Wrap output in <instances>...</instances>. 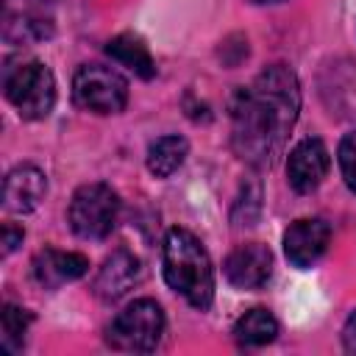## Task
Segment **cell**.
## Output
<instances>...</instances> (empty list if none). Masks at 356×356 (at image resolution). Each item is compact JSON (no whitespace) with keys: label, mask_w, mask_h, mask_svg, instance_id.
I'll return each mask as SVG.
<instances>
[{"label":"cell","mask_w":356,"mask_h":356,"mask_svg":"<svg viewBox=\"0 0 356 356\" xmlns=\"http://www.w3.org/2000/svg\"><path fill=\"white\" fill-rule=\"evenodd\" d=\"M337 161H339V172H342L345 186L356 195V131H350V134H345L339 139Z\"/></svg>","instance_id":"obj_17"},{"label":"cell","mask_w":356,"mask_h":356,"mask_svg":"<svg viewBox=\"0 0 356 356\" xmlns=\"http://www.w3.org/2000/svg\"><path fill=\"white\" fill-rule=\"evenodd\" d=\"M331 245V225L323 217H303L295 220L284 231V256L292 267L306 270L323 259Z\"/></svg>","instance_id":"obj_8"},{"label":"cell","mask_w":356,"mask_h":356,"mask_svg":"<svg viewBox=\"0 0 356 356\" xmlns=\"http://www.w3.org/2000/svg\"><path fill=\"white\" fill-rule=\"evenodd\" d=\"M189 156V142L178 134H167V136H159L156 142H150L147 147V170L150 175L156 178H170Z\"/></svg>","instance_id":"obj_14"},{"label":"cell","mask_w":356,"mask_h":356,"mask_svg":"<svg viewBox=\"0 0 356 356\" xmlns=\"http://www.w3.org/2000/svg\"><path fill=\"white\" fill-rule=\"evenodd\" d=\"M3 89L22 120H44L56 106V78L50 67L36 58L6 67Z\"/></svg>","instance_id":"obj_3"},{"label":"cell","mask_w":356,"mask_h":356,"mask_svg":"<svg viewBox=\"0 0 356 356\" xmlns=\"http://www.w3.org/2000/svg\"><path fill=\"white\" fill-rule=\"evenodd\" d=\"M234 337L239 345H248V348L270 345L278 337V320L267 309H250L236 320Z\"/></svg>","instance_id":"obj_15"},{"label":"cell","mask_w":356,"mask_h":356,"mask_svg":"<svg viewBox=\"0 0 356 356\" xmlns=\"http://www.w3.org/2000/svg\"><path fill=\"white\" fill-rule=\"evenodd\" d=\"M342 348L348 353H356V309L350 312V317L342 325Z\"/></svg>","instance_id":"obj_19"},{"label":"cell","mask_w":356,"mask_h":356,"mask_svg":"<svg viewBox=\"0 0 356 356\" xmlns=\"http://www.w3.org/2000/svg\"><path fill=\"white\" fill-rule=\"evenodd\" d=\"M120 217V195L103 184H83L75 189L70 209H67V222L75 236L81 239H106Z\"/></svg>","instance_id":"obj_5"},{"label":"cell","mask_w":356,"mask_h":356,"mask_svg":"<svg viewBox=\"0 0 356 356\" xmlns=\"http://www.w3.org/2000/svg\"><path fill=\"white\" fill-rule=\"evenodd\" d=\"M139 275H142V264H139V259L131 253V250H125V248H120V250H114L106 261H103V267L97 270V278H95V295L100 298V300H106V303H114V300H120L136 281H139Z\"/></svg>","instance_id":"obj_12"},{"label":"cell","mask_w":356,"mask_h":356,"mask_svg":"<svg viewBox=\"0 0 356 356\" xmlns=\"http://www.w3.org/2000/svg\"><path fill=\"white\" fill-rule=\"evenodd\" d=\"M164 334V312L156 300L139 298L131 300L106 328V342L114 350L125 353H150L161 342Z\"/></svg>","instance_id":"obj_4"},{"label":"cell","mask_w":356,"mask_h":356,"mask_svg":"<svg viewBox=\"0 0 356 356\" xmlns=\"http://www.w3.org/2000/svg\"><path fill=\"white\" fill-rule=\"evenodd\" d=\"M0 234H3V239H0V245H3V256L14 253L17 245H22V239H25V231H22L19 225H14V222H6Z\"/></svg>","instance_id":"obj_18"},{"label":"cell","mask_w":356,"mask_h":356,"mask_svg":"<svg viewBox=\"0 0 356 356\" xmlns=\"http://www.w3.org/2000/svg\"><path fill=\"white\" fill-rule=\"evenodd\" d=\"M106 53H108L117 64H122V67H128L134 75H139L142 81H150V78L156 75V61H153V56H150V47H147L145 39L136 36V33H117L114 39H108Z\"/></svg>","instance_id":"obj_13"},{"label":"cell","mask_w":356,"mask_h":356,"mask_svg":"<svg viewBox=\"0 0 356 356\" xmlns=\"http://www.w3.org/2000/svg\"><path fill=\"white\" fill-rule=\"evenodd\" d=\"M89 273V259L75 250L44 248L33 256V278L44 289H58L70 281H78Z\"/></svg>","instance_id":"obj_11"},{"label":"cell","mask_w":356,"mask_h":356,"mask_svg":"<svg viewBox=\"0 0 356 356\" xmlns=\"http://www.w3.org/2000/svg\"><path fill=\"white\" fill-rule=\"evenodd\" d=\"M72 100L92 114H117L128 103V81L103 64H83L72 75Z\"/></svg>","instance_id":"obj_6"},{"label":"cell","mask_w":356,"mask_h":356,"mask_svg":"<svg viewBox=\"0 0 356 356\" xmlns=\"http://www.w3.org/2000/svg\"><path fill=\"white\" fill-rule=\"evenodd\" d=\"M222 273L239 289H261L273 275V253L261 242H245L225 256Z\"/></svg>","instance_id":"obj_9"},{"label":"cell","mask_w":356,"mask_h":356,"mask_svg":"<svg viewBox=\"0 0 356 356\" xmlns=\"http://www.w3.org/2000/svg\"><path fill=\"white\" fill-rule=\"evenodd\" d=\"M47 192V178L36 164H17L3 181V209L11 214L33 211Z\"/></svg>","instance_id":"obj_10"},{"label":"cell","mask_w":356,"mask_h":356,"mask_svg":"<svg viewBox=\"0 0 356 356\" xmlns=\"http://www.w3.org/2000/svg\"><path fill=\"white\" fill-rule=\"evenodd\" d=\"M328 167H331V156L325 142L317 136H306L286 156V181L298 195H309L323 184Z\"/></svg>","instance_id":"obj_7"},{"label":"cell","mask_w":356,"mask_h":356,"mask_svg":"<svg viewBox=\"0 0 356 356\" xmlns=\"http://www.w3.org/2000/svg\"><path fill=\"white\" fill-rule=\"evenodd\" d=\"M164 281L189 306L209 309L214 300V267L203 242L186 228H170L161 253Z\"/></svg>","instance_id":"obj_2"},{"label":"cell","mask_w":356,"mask_h":356,"mask_svg":"<svg viewBox=\"0 0 356 356\" xmlns=\"http://www.w3.org/2000/svg\"><path fill=\"white\" fill-rule=\"evenodd\" d=\"M253 3H284V0H253Z\"/></svg>","instance_id":"obj_20"},{"label":"cell","mask_w":356,"mask_h":356,"mask_svg":"<svg viewBox=\"0 0 356 356\" xmlns=\"http://www.w3.org/2000/svg\"><path fill=\"white\" fill-rule=\"evenodd\" d=\"M300 83L286 64L261 70L231 103V145L256 170L273 167L298 122Z\"/></svg>","instance_id":"obj_1"},{"label":"cell","mask_w":356,"mask_h":356,"mask_svg":"<svg viewBox=\"0 0 356 356\" xmlns=\"http://www.w3.org/2000/svg\"><path fill=\"white\" fill-rule=\"evenodd\" d=\"M31 312L14 306V303H6L3 306V345L8 350H19L25 345V334H28V325H31Z\"/></svg>","instance_id":"obj_16"}]
</instances>
